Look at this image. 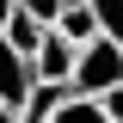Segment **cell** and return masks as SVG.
I'll return each mask as SVG.
<instances>
[{
    "instance_id": "6da1fadb",
    "label": "cell",
    "mask_w": 123,
    "mask_h": 123,
    "mask_svg": "<svg viewBox=\"0 0 123 123\" xmlns=\"http://www.w3.org/2000/svg\"><path fill=\"white\" fill-rule=\"evenodd\" d=\"M117 80H123V43H117V37H92V43H80L74 74H68V92H80V98H105Z\"/></svg>"
},
{
    "instance_id": "7a4b0ae2",
    "label": "cell",
    "mask_w": 123,
    "mask_h": 123,
    "mask_svg": "<svg viewBox=\"0 0 123 123\" xmlns=\"http://www.w3.org/2000/svg\"><path fill=\"white\" fill-rule=\"evenodd\" d=\"M31 92H37V74H31V62L6 43V31H0V105L6 111H25Z\"/></svg>"
},
{
    "instance_id": "3957f363",
    "label": "cell",
    "mask_w": 123,
    "mask_h": 123,
    "mask_svg": "<svg viewBox=\"0 0 123 123\" xmlns=\"http://www.w3.org/2000/svg\"><path fill=\"white\" fill-rule=\"evenodd\" d=\"M74 55H80V49L68 43L55 25H49V31H43V43H37V55H31V74H37V80H49V86H68V74H74Z\"/></svg>"
},
{
    "instance_id": "277c9868",
    "label": "cell",
    "mask_w": 123,
    "mask_h": 123,
    "mask_svg": "<svg viewBox=\"0 0 123 123\" xmlns=\"http://www.w3.org/2000/svg\"><path fill=\"white\" fill-rule=\"evenodd\" d=\"M55 31H62V37H68L74 49H80V43H92V37H105L86 0H68V6H62V18H55Z\"/></svg>"
},
{
    "instance_id": "5b68a950",
    "label": "cell",
    "mask_w": 123,
    "mask_h": 123,
    "mask_svg": "<svg viewBox=\"0 0 123 123\" xmlns=\"http://www.w3.org/2000/svg\"><path fill=\"white\" fill-rule=\"evenodd\" d=\"M43 31H49V25H43V18H31V12H25V6H12V18H6V43H12V49H18V55H25V62H31V55H37V43H43Z\"/></svg>"
},
{
    "instance_id": "8992f818",
    "label": "cell",
    "mask_w": 123,
    "mask_h": 123,
    "mask_svg": "<svg viewBox=\"0 0 123 123\" xmlns=\"http://www.w3.org/2000/svg\"><path fill=\"white\" fill-rule=\"evenodd\" d=\"M49 123H111V117H105V105H98V98H80V92H68V98L49 111Z\"/></svg>"
},
{
    "instance_id": "52a82bcc",
    "label": "cell",
    "mask_w": 123,
    "mask_h": 123,
    "mask_svg": "<svg viewBox=\"0 0 123 123\" xmlns=\"http://www.w3.org/2000/svg\"><path fill=\"white\" fill-rule=\"evenodd\" d=\"M86 6H92V18H98V31L123 43V0H86Z\"/></svg>"
},
{
    "instance_id": "ba28073f",
    "label": "cell",
    "mask_w": 123,
    "mask_h": 123,
    "mask_svg": "<svg viewBox=\"0 0 123 123\" xmlns=\"http://www.w3.org/2000/svg\"><path fill=\"white\" fill-rule=\"evenodd\" d=\"M18 6H25L31 18H43V25H55V18H62V6H68V0H18Z\"/></svg>"
},
{
    "instance_id": "9c48e42d",
    "label": "cell",
    "mask_w": 123,
    "mask_h": 123,
    "mask_svg": "<svg viewBox=\"0 0 123 123\" xmlns=\"http://www.w3.org/2000/svg\"><path fill=\"white\" fill-rule=\"evenodd\" d=\"M98 105H105V117H111V123H123V80L105 92V98H98Z\"/></svg>"
},
{
    "instance_id": "30bf717a",
    "label": "cell",
    "mask_w": 123,
    "mask_h": 123,
    "mask_svg": "<svg viewBox=\"0 0 123 123\" xmlns=\"http://www.w3.org/2000/svg\"><path fill=\"white\" fill-rule=\"evenodd\" d=\"M12 6H18V0H0V31H6V18H12Z\"/></svg>"
},
{
    "instance_id": "8fae6325",
    "label": "cell",
    "mask_w": 123,
    "mask_h": 123,
    "mask_svg": "<svg viewBox=\"0 0 123 123\" xmlns=\"http://www.w3.org/2000/svg\"><path fill=\"white\" fill-rule=\"evenodd\" d=\"M0 123H18V111H6V105H0Z\"/></svg>"
}]
</instances>
